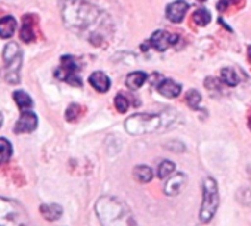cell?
Instances as JSON below:
<instances>
[{
  "label": "cell",
  "instance_id": "1",
  "mask_svg": "<svg viewBox=\"0 0 251 226\" xmlns=\"http://www.w3.org/2000/svg\"><path fill=\"white\" fill-rule=\"evenodd\" d=\"M175 122V114L172 112H138L130 116L124 123L126 132L139 136L147 133H154L170 127Z\"/></svg>",
  "mask_w": 251,
  "mask_h": 226
},
{
  "label": "cell",
  "instance_id": "2",
  "mask_svg": "<svg viewBox=\"0 0 251 226\" xmlns=\"http://www.w3.org/2000/svg\"><path fill=\"white\" fill-rule=\"evenodd\" d=\"M95 210L102 226H138L129 207L114 197L99 198Z\"/></svg>",
  "mask_w": 251,
  "mask_h": 226
},
{
  "label": "cell",
  "instance_id": "3",
  "mask_svg": "<svg viewBox=\"0 0 251 226\" xmlns=\"http://www.w3.org/2000/svg\"><path fill=\"white\" fill-rule=\"evenodd\" d=\"M64 23L77 30H84L99 20V11L84 2L78 0H67L62 6Z\"/></svg>",
  "mask_w": 251,
  "mask_h": 226
},
{
  "label": "cell",
  "instance_id": "4",
  "mask_svg": "<svg viewBox=\"0 0 251 226\" xmlns=\"http://www.w3.org/2000/svg\"><path fill=\"white\" fill-rule=\"evenodd\" d=\"M0 226H33V223L21 202L0 197Z\"/></svg>",
  "mask_w": 251,
  "mask_h": 226
},
{
  "label": "cell",
  "instance_id": "5",
  "mask_svg": "<svg viewBox=\"0 0 251 226\" xmlns=\"http://www.w3.org/2000/svg\"><path fill=\"white\" fill-rule=\"evenodd\" d=\"M219 207V188L217 182L213 177H205L202 182V204L200 210V220L202 223H208Z\"/></svg>",
  "mask_w": 251,
  "mask_h": 226
},
{
  "label": "cell",
  "instance_id": "6",
  "mask_svg": "<svg viewBox=\"0 0 251 226\" xmlns=\"http://www.w3.org/2000/svg\"><path fill=\"white\" fill-rule=\"evenodd\" d=\"M3 59H5V77L6 81L11 84L20 83V73H21V62H23V52L15 42H11L3 49Z\"/></svg>",
  "mask_w": 251,
  "mask_h": 226
},
{
  "label": "cell",
  "instance_id": "7",
  "mask_svg": "<svg viewBox=\"0 0 251 226\" xmlns=\"http://www.w3.org/2000/svg\"><path fill=\"white\" fill-rule=\"evenodd\" d=\"M56 78L67 81L73 86H81V78L78 75V64L75 61V58L65 55L61 58V67L55 71Z\"/></svg>",
  "mask_w": 251,
  "mask_h": 226
},
{
  "label": "cell",
  "instance_id": "8",
  "mask_svg": "<svg viewBox=\"0 0 251 226\" xmlns=\"http://www.w3.org/2000/svg\"><path fill=\"white\" fill-rule=\"evenodd\" d=\"M179 42V36L177 34H172L169 31H164V30H157L151 39H150V45L158 50V52H164L167 50L169 48L175 46L176 43Z\"/></svg>",
  "mask_w": 251,
  "mask_h": 226
},
{
  "label": "cell",
  "instance_id": "9",
  "mask_svg": "<svg viewBox=\"0 0 251 226\" xmlns=\"http://www.w3.org/2000/svg\"><path fill=\"white\" fill-rule=\"evenodd\" d=\"M37 125H39V119L36 116V112H33L31 109H27V111H21V116L18 119V122L15 123V127H14V132L17 135H21V133H31L37 129Z\"/></svg>",
  "mask_w": 251,
  "mask_h": 226
},
{
  "label": "cell",
  "instance_id": "10",
  "mask_svg": "<svg viewBox=\"0 0 251 226\" xmlns=\"http://www.w3.org/2000/svg\"><path fill=\"white\" fill-rule=\"evenodd\" d=\"M188 9H189V5L186 2H183V0H176V2L170 3L166 8V15L172 23L177 24L183 21V17L188 12Z\"/></svg>",
  "mask_w": 251,
  "mask_h": 226
},
{
  "label": "cell",
  "instance_id": "11",
  "mask_svg": "<svg viewBox=\"0 0 251 226\" xmlns=\"http://www.w3.org/2000/svg\"><path fill=\"white\" fill-rule=\"evenodd\" d=\"M89 83H90L98 92H100V93L108 92L109 87H111V80H109V77H108L105 73H102V71H95V73H92V75L89 77Z\"/></svg>",
  "mask_w": 251,
  "mask_h": 226
},
{
  "label": "cell",
  "instance_id": "12",
  "mask_svg": "<svg viewBox=\"0 0 251 226\" xmlns=\"http://www.w3.org/2000/svg\"><path fill=\"white\" fill-rule=\"evenodd\" d=\"M157 90L166 96V98H177L182 92V86L170 78H164L158 86H157Z\"/></svg>",
  "mask_w": 251,
  "mask_h": 226
},
{
  "label": "cell",
  "instance_id": "13",
  "mask_svg": "<svg viewBox=\"0 0 251 226\" xmlns=\"http://www.w3.org/2000/svg\"><path fill=\"white\" fill-rule=\"evenodd\" d=\"M185 183H186V176L183 173H177V175H175L173 177L169 179V182L164 186V192L167 195H170V197H175L182 191Z\"/></svg>",
  "mask_w": 251,
  "mask_h": 226
},
{
  "label": "cell",
  "instance_id": "14",
  "mask_svg": "<svg viewBox=\"0 0 251 226\" xmlns=\"http://www.w3.org/2000/svg\"><path fill=\"white\" fill-rule=\"evenodd\" d=\"M17 20L12 15H6L0 18V37L2 39H11L17 31Z\"/></svg>",
  "mask_w": 251,
  "mask_h": 226
},
{
  "label": "cell",
  "instance_id": "15",
  "mask_svg": "<svg viewBox=\"0 0 251 226\" xmlns=\"http://www.w3.org/2000/svg\"><path fill=\"white\" fill-rule=\"evenodd\" d=\"M40 213L43 217L49 222L58 220L62 216V207L59 204H42L40 205Z\"/></svg>",
  "mask_w": 251,
  "mask_h": 226
},
{
  "label": "cell",
  "instance_id": "16",
  "mask_svg": "<svg viewBox=\"0 0 251 226\" xmlns=\"http://www.w3.org/2000/svg\"><path fill=\"white\" fill-rule=\"evenodd\" d=\"M14 100H15V103L18 105V108H20L21 111L31 109L33 105H34L31 96H30L27 92H24V90H15V92H14Z\"/></svg>",
  "mask_w": 251,
  "mask_h": 226
},
{
  "label": "cell",
  "instance_id": "17",
  "mask_svg": "<svg viewBox=\"0 0 251 226\" xmlns=\"http://www.w3.org/2000/svg\"><path fill=\"white\" fill-rule=\"evenodd\" d=\"M147 78H148L147 73H144V71H135V73H130L127 75V78H126V84H127L129 89L136 90V89H139V87L144 86V83L147 81Z\"/></svg>",
  "mask_w": 251,
  "mask_h": 226
},
{
  "label": "cell",
  "instance_id": "18",
  "mask_svg": "<svg viewBox=\"0 0 251 226\" xmlns=\"http://www.w3.org/2000/svg\"><path fill=\"white\" fill-rule=\"evenodd\" d=\"M133 177H135L138 182H141V183H148V182L152 180L154 172H152L151 167L142 166V164H141V166H136V167H135V170H133Z\"/></svg>",
  "mask_w": 251,
  "mask_h": 226
},
{
  "label": "cell",
  "instance_id": "19",
  "mask_svg": "<svg viewBox=\"0 0 251 226\" xmlns=\"http://www.w3.org/2000/svg\"><path fill=\"white\" fill-rule=\"evenodd\" d=\"M20 37L25 43H30V42L34 40V33H33V25H31V21H30V15H25V18L23 21V27L20 30Z\"/></svg>",
  "mask_w": 251,
  "mask_h": 226
},
{
  "label": "cell",
  "instance_id": "20",
  "mask_svg": "<svg viewBox=\"0 0 251 226\" xmlns=\"http://www.w3.org/2000/svg\"><path fill=\"white\" fill-rule=\"evenodd\" d=\"M12 144L6 138H0V164H5L12 157Z\"/></svg>",
  "mask_w": 251,
  "mask_h": 226
},
{
  "label": "cell",
  "instance_id": "21",
  "mask_svg": "<svg viewBox=\"0 0 251 226\" xmlns=\"http://www.w3.org/2000/svg\"><path fill=\"white\" fill-rule=\"evenodd\" d=\"M192 20H194V23H195L197 25L205 27V25H208L210 21H211V14H210L205 8H200V9H197V11L194 12Z\"/></svg>",
  "mask_w": 251,
  "mask_h": 226
},
{
  "label": "cell",
  "instance_id": "22",
  "mask_svg": "<svg viewBox=\"0 0 251 226\" xmlns=\"http://www.w3.org/2000/svg\"><path fill=\"white\" fill-rule=\"evenodd\" d=\"M222 80L229 86V87H235L239 83V77L236 74V71L230 67H226L222 70Z\"/></svg>",
  "mask_w": 251,
  "mask_h": 226
},
{
  "label": "cell",
  "instance_id": "23",
  "mask_svg": "<svg viewBox=\"0 0 251 226\" xmlns=\"http://www.w3.org/2000/svg\"><path fill=\"white\" fill-rule=\"evenodd\" d=\"M175 169H176V166L172 163V161H167V160H164L160 166H158V177L160 179H166V177H169V176H172L173 175V172H175Z\"/></svg>",
  "mask_w": 251,
  "mask_h": 226
},
{
  "label": "cell",
  "instance_id": "24",
  "mask_svg": "<svg viewBox=\"0 0 251 226\" xmlns=\"http://www.w3.org/2000/svg\"><path fill=\"white\" fill-rule=\"evenodd\" d=\"M186 103L192 108V109H200V103H201V95L198 90L192 89L186 93Z\"/></svg>",
  "mask_w": 251,
  "mask_h": 226
},
{
  "label": "cell",
  "instance_id": "25",
  "mask_svg": "<svg viewBox=\"0 0 251 226\" xmlns=\"http://www.w3.org/2000/svg\"><path fill=\"white\" fill-rule=\"evenodd\" d=\"M80 105H77V103H73V105H70L68 108H67V112H65V119L68 120V122H75L77 119H78V116H80Z\"/></svg>",
  "mask_w": 251,
  "mask_h": 226
},
{
  "label": "cell",
  "instance_id": "26",
  "mask_svg": "<svg viewBox=\"0 0 251 226\" xmlns=\"http://www.w3.org/2000/svg\"><path fill=\"white\" fill-rule=\"evenodd\" d=\"M129 106H130V102L127 100V98H126L124 95H117L115 96V108L120 112H126L129 109Z\"/></svg>",
  "mask_w": 251,
  "mask_h": 226
},
{
  "label": "cell",
  "instance_id": "27",
  "mask_svg": "<svg viewBox=\"0 0 251 226\" xmlns=\"http://www.w3.org/2000/svg\"><path fill=\"white\" fill-rule=\"evenodd\" d=\"M238 0H220L219 5H217V9L219 11H225L226 8H229L230 5H235Z\"/></svg>",
  "mask_w": 251,
  "mask_h": 226
},
{
  "label": "cell",
  "instance_id": "28",
  "mask_svg": "<svg viewBox=\"0 0 251 226\" xmlns=\"http://www.w3.org/2000/svg\"><path fill=\"white\" fill-rule=\"evenodd\" d=\"M2 123H3V116H2V112H0V127H2Z\"/></svg>",
  "mask_w": 251,
  "mask_h": 226
},
{
  "label": "cell",
  "instance_id": "29",
  "mask_svg": "<svg viewBox=\"0 0 251 226\" xmlns=\"http://www.w3.org/2000/svg\"><path fill=\"white\" fill-rule=\"evenodd\" d=\"M248 58H250V61H251V46H248Z\"/></svg>",
  "mask_w": 251,
  "mask_h": 226
},
{
  "label": "cell",
  "instance_id": "30",
  "mask_svg": "<svg viewBox=\"0 0 251 226\" xmlns=\"http://www.w3.org/2000/svg\"><path fill=\"white\" fill-rule=\"evenodd\" d=\"M248 126H250V129H251V119L248 120Z\"/></svg>",
  "mask_w": 251,
  "mask_h": 226
},
{
  "label": "cell",
  "instance_id": "31",
  "mask_svg": "<svg viewBox=\"0 0 251 226\" xmlns=\"http://www.w3.org/2000/svg\"><path fill=\"white\" fill-rule=\"evenodd\" d=\"M200 2H205V0H200Z\"/></svg>",
  "mask_w": 251,
  "mask_h": 226
}]
</instances>
